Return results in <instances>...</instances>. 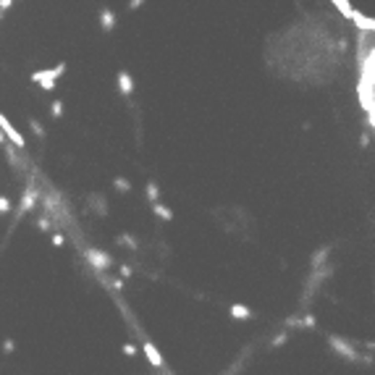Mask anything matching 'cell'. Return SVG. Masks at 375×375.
I'll return each instance as SVG.
<instances>
[{"label":"cell","mask_w":375,"mask_h":375,"mask_svg":"<svg viewBox=\"0 0 375 375\" xmlns=\"http://www.w3.org/2000/svg\"><path fill=\"white\" fill-rule=\"evenodd\" d=\"M328 344L333 346V352H338L341 357H346V360H352V362L360 360V357H357V352L352 349V344L346 341V338H341V336H328Z\"/></svg>","instance_id":"1"},{"label":"cell","mask_w":375,"mask_h":375,"mask_svg":"<svg viewBox=\"0 0 375 375\" xmlns=\"http://www.w3.org/2000/svg\"><path fill=\"white\" fill-rule=\"evenodd\" d=\"M87 260H89V265H92L95 270H108L113 265V257L108 252H103V250H87Z\"/></svg>","instance_id":"2"},{"label":"cell","mask_w":375,"mask_h":375,"mask_svg":"<svg viewBox=\"0 0 375 375\" xmlns=\"http://www.w3.org/2000/svg\"><path fill=\"white\" fill-rule=\"evenodd\" d=\"M0 131H3V136H8V142H11V144H16L19 150L24 147V136L13 129V124L8 121V116H3V113H0Z\"/></svg>","instance_id":"3"},{"label":"cell","mask_w":375,"mask_h":375,"mask_svg":"<svg viewBox=\"0 0 375 375\" xmlns=\"http://www.w3.org/2000/svg\"><path fill=\"white\" fill-rule=\"evenodd\" d=\"M63 71H66V63H58L56 68H42V71H34V74L29 76L32 81H56V79H61L63 76Z\"/></svg>","instance_id":"4"},{"label":"cell","mask_w":375,"mask_h":375,"mask_svg":"<svg viewBox=\"0 0 375 375\" xmlns=\"http://www.w3.org/2000/svg\"><path fill=\"white\" fill-rule=\"evenodd\" d=\"M37 191H34V189H26L24 191V197H21V205H19V210H16V221H21V218L26 215V213H29V210L34 207V205H37Z\"/></svg>","instance_id":"5"},{"label":"cell","mask_w":375,"mask_h":375,"mask_svg":"<svg viewBox=\"0 0 375 375\" xmlns=\"http://www.w3.org/2000/svg\"><path fill=\"white\" fill-rule=\"evenodd\" d=\"M118 87H121V95L124 97L134 95V79H131L129 71H118Z\"/></svg>","instance_id":"6"},{"label":"cell","mask_w":375,"mask_h":375,"mask_svg":"<svg viewBox=\"0 0 375 375\" xmlns=\"http://www.w3.org/2000/svg\"><path fill=\"white\" fill-rule=\"evenodd\" d=\"M144 354H147V360H150V365L152 368H158V370H163L166 365H163V357H160V352H158V346L155 344H144Z\"/></svg>","instance_id":"7"},{"label":"cell","mask_w":375,"mask_h":375,"mask_svg":"<svg viewBox=\"0 0 375 375\" xmlns=\"http://www.w3.org/2000/svg\"><path fill=\"white\" fill-rule=\"evenodd\" d=\"M100 26H103V32H113L116 13L111 11V8H103V11H100Z\"/></svg>","instance_id":"8"},{"label":"cell","mask_w":375,"mask_h":375,"mask_svg":"<svg viewBox=\"0 0 375 375\" xmlns=\"http://www.w3.org/2000/svg\"><path fill=\"white\" fill-rule=\"evenodd\" d=\"M352 21H354L357 26H360V32L368 29V34H373V29H375V21H373V19H365V16H362L360 11H354V13H352Z\"/></svg>","instance_id":"9"},{"label":"cell","mask_w":375,"mask_h":375,"mask_svg":"<svg viewBox=\"0 0 375 375\" xmlns=\"http://www.w3.org/2000/svg\"><path fill=\"white\" fill-rule=\"evenodd\" d=\"M231 317H252V310L247 305H231Z\"/></svg>","instance_id":"10"},{"label":"cell","mask_w":375,"mask_h":375,"mask_svg":"<svg viewBox=\"0 0 375 375\" xmlns=\"http://www.w3.org/2000/svg\"><path fill=\"white\" fill-rule=\"evenodd\" d=\"M152 213H155V215H160L163 221H173V213H171V210H168L166 205H160V202H155V205H152Z\"/></svg>","instance_id":"11"},{"label":"cell","mask_w":375,"mask_h":375,"mask_svg":"<svg viewBox=\"0 0 375 375\" xmlns=\"http://www.w3.org/2000/svg\"><path fill=\"white\" fill-rule=\"evenodd\" d=\"M158 197H160V189H158V184H155V181H147V199H150V205H155V202H158Z\"/></svg>","instance_id":"12"},{"label":"cell","mask_w":375,"mask_h":375,"mask_svg":"<svg viewBox=\"0 0 375 375\" xmlns=\"http://www.w3.org/2000/svg\"><path fill=\"white\" fill-rule=\"evenodd\" d=\"M333 5L338 8V11H341L344 16H346V19H352V13H354V8L349 5V3H346V0H333Z\"/></svg>","instance_id":"13"},{"label":"cell","mask_w":375,"mask_h":375,"mask_svg":"<svg viewBox=\"0 0 375 375\" xmlns=\"http://www.w3.org/2000/svg\"><path fill=\"white\" fill-rule=\"evenodd\" d=\"M113 187L118 189V191H131V184L126 181L124 176H118V179H113Z\"/></svg>","instance_id":"14"},{"label":"cell","mask_w":375,"mask_h":375,"mask_svg":"<svg viewBox=\"0 0 375 375\" xmlns=\"http://www.w3.org/2000/svg\"><path fill=\"white\" fill-rule=\"evenodd\" d=\"M92 202H95V207H97V213L105 215V199L100 197V194H95V197H89V205H92Z\"/></svg>","instance_id":"15"},{"label":"cell","mask_w":375,"mask_h":375,"mask_svg":"<svg viewBox=\"0 0 375 375\" xmlns=\"http://www.w3.org/2000/svg\"><path fill=\"white\" fill-rule=\"evenodd\" d=\"M118 242L126 244V247H131V250H136V239H134V236H129V234H121V236H118Z\"/></svg>","instance_id":"16"},{"label":"cell","mask_w":375,"mask_h":375,"mask_svg":"<svg viewBox=\"0 0 375 375\" xmlns=\"http://www.w3.org/2000/svg\"><path fill=\"white\" fill-rule=\"evenodd\" d=\"M0 213H11V199H8V197H3V194H0Z\"/></svg>","instance_id":"17"},{"label":"cell","mask_w":375,"mask_h":375,"mask_svg":"<svg viewBox=\"0 0 375 375\" xmlns=\"http://www.w3.org/2000/svg\"><path fill=\"white\" fill-rule=\"evenodd\" d=\"M283 344H286V333H278V336L270 341V346H273V349H278V346H283Z\"/></svg>","instance_id":"18"},{"label":"cell","mask_w":375,"mask_h":375,"mask_svg":"<svg viewBox=\"0 0 375 375\" xmlns=\"http://www.w3.org/2000/svg\"><path fill=\"white\" fill-rule=\"evenodd\" d=\"M61 116H63V103L56 100V103H53V118H61Z\"/></svg>","instance_id":"19"},{"label":"cell","mask_w":375,"mask_h":375,"mask_svg":"<svg viewBox=\"0 0 375 375\" xmlns=\"http://www.w3.org/2000/svg\"><path fill=\"white\" fill-rule=\"evenodd\" d=\"M13 349H16V344L11 341V338H5V341H3V352H5V354H11Z\"/></svg>","instance_id":"20"},{"label":"cell","mask_w":375,"mask_h":375,"mask_svg":"<svg viewBox=\"0 0 375 375\" xmlns=\"http://www.w3.org/2000/svg\"><path fill=\"white\" fill-rule=\"evenodd\" d=\"M50 223H53V221H48V218H40V221H37V228H40V231H48Z\"/></svg>","instance_id":"21"},{"label":"cell","mask_w":375,"mask_h":375,"mask_svg":"<svg viewBox=\"0 0 375 375\" xmlns=\"http://www.w3.org/2000/svg\"><path fill=\"white\" fill-rule=\"evenodd\" d=\"M40 87L45 92H53V89H56V81H40Z\"/></svg>","instance_id":"22"},{"label":"cell","mask_w":375,"mask_h":375,"mask_svg":"<svg viewBox=\"0 0 375 375\" xmlns=\"http://www.w3.org/2000/svg\"><path fill=\"white\" fill-rule=\"evenodd\" d=\"M124 354H126V357L136 354V346H134V344H124Z\"/></svg>","instance_id":"23"},{"label":"cell","mask_w":375,"mask_h":375,"mask_svg":"<svg viewBox=\"0 0 375 375\" xmlns=\"http://www.w3.org/2000/svg\"><path fill=\"white\" fill-rule=\"evenodd\" d=\"M32 124V129H34V134H37V136H45V131H42V126L37 124V121H29Z\"/></svg>","instance_id":"24"},{"label":"cell","mask_w":375,"mask_h":375,"mask_svg":"<svg viewBox=\"0 0 375 375\" xmlns=\"http://www.w3.org/2000/svg\"><path fill=\"white\" fill-rule=\"evenodd\" d=\"M63 242H66V239H63L61 234H56V236H53V247H63Z\"/></svg>","instance_id":"25"},{"label":"cell","mask_w":375,"mask_h":375,"mask_svg":"<svg viewBox=\"0 0 375 375\" xmlns=\"http://www.w3.org/2000/svg\"><path fill=\"white\" fill-rule=\"evenodd\" d=\"M360 144H362V147H368V144H370V134H365L362 139H360Z\"/></svg>","instance_id":"26"},{"label":"cell","mask_w":375,"mask_h":375,"mask_svg":"<svg viewBox=\"0 0 375 375\" xmlns=\"http://www.w3.org/2000/svg\"><path fill=\"white\" fill-rule=\"evenodd\" d=\"M5 142V136H3V131H0V144H3Z\"/></svg>","instance_id":"27"}]
</instances>
